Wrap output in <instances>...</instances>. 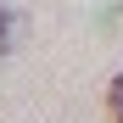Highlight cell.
<instances>
[{"mask_svg": "<svg viewBox=\"0 0 123 123\" xmlns=\"http://www.w3.org/2000/svg\"><path fill=\"white\" fill-rule=\"evenodd\" d=\"M106 112H112V123H123V73L112 78V90H106Z\"/></svg>", "mask_w": 123, "mask_h": 123, "instance_id": "1", "label": "cell"}, {"mask_svg": "<svg viewBox=\"0 0 123 123\" xmlns=\"http://www.w3.org/2000/svg\"><path fill=\"white\" fill-rule=\"evenodd\" d=\"M6 45H11V11L0 6V56H6Z\"/></svg>", "mask_w": 123, "mask_h": 123, "instance_id": "2", "label": "cell"}]
</instances>
